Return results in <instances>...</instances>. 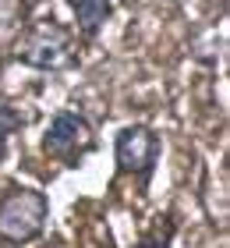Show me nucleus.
Returning <instances> with one entry per match:
<instances>
[{
  "label": "nucleus",
  "instance_id": "obj_1",
  "mask_svg": "<svg viewBox=\"0 0 230 248\" xmlns=\"http://www.w3.org/2000/svg\"><path fill=\"white\" fill-rule=\"evenodd\" d=\"M15 61L36 71H64L78 64V46L71 29L61 21H36L18 36Z\"/></svg>",
  "mask_w": 230,
  "mask_h": 248
},
{
  "label": "nucleus",
  "instance_id": "obj_2",
  "mask_svg": "<svg viewBox=\"0 0 230 248\" xmlns=\"http://www.w3.org/2000/svg\"><path fill=\"white\" fill-rule=\"evenodd\" d=\"M46 217H50V202L36 188H15L0 199V238L11 245H29L36 241Z\"/></svg>",
  "mask_w": 230,
  "mask_h": 248
},
{
  "label": "nucleus",
  "instance_id": "obj_3",
  "mask_svg": "<svg viewBox=\"0 0 230 248\" xmlns=\"http://www.w3.org/2000/svg\"><path fill=\"white\" fill-rule=\"evenodd\" d=\"M92 145V124L78 110H57L43 131V153L57 160H78Z\"/></svg>",
  "mask_w": 230,
  "mask_h": 248
},
{
  "label": "nucleus",
  "instance_id": "obj_4",
  "mask_svg": "<svg viewBox=\"0 0 230 248\" xmlns=\"http://www.w3.org/2000/svg\"><path fill=\"white\" fill-rule=\"evenodd\" d=\"M113 156H117V167L124 174L149 177L159 160V135L149 124H128L124 131H117Z\"/></svg>",
  "mask_w": 230,
  "mask_h": 248
},
{
  "label": "nucleus",
  "instance_id": "obj_5",
  "mask_svg": "<svg viewBox=\"0 0 230 248\" xmlns=\"http://www.w3.org/2000/svg\"><path fill=\"white\" fill-rule=\"evenodd\" d=\"M71 7H75L78 32H82L85 39H92L103 29V21L110 18V0H71Z\"/></svg>",
  "mask_w": 230,
  "mask_h": 248
},
{
  "label": "nucleus",
  "instance_id": "obj_6",
  "mask_svg": "<svg viewBox=\"0 0 230 248\" xmlns=\"http://www.w3.org/2000/svg\"><path fill=\"white\" fill-rule=\"evenodd\" d=\"M174 234H177V227H174V217L159 213V217L153 220V227L145 231V238L138 241L135 248H170V241H174Z\"/></svg>",
  "mask_w": 230,
  "mask_h": 248
},
{
  "label": "nucleus",
  "instance_id": "obj_7",
  "mask_svg": "<svg viewBox=\"0 0 230 248\" xmlns=\"http://www.w3.org/2000/svg\"><path fill=\"white\" fill-rule=\"evenodd\" d=\"M25 21V0H0V39L21 29Z\"/></svg>",
  "mask_w": 230,
  "mask_h": 248
},
{
  "label": "nucleus",
  "instance_id": "obj_8",
  "mask_svg": "<svg viewBox=\"0 0 230 248\" xmlns=\"http://www.w3.org/2000/svg\"><path fill=\"white\" fill-rule=\"evenodd\" d=\"M21 128V117H18V110L11 107V103H4L0 99V160H4V153H7V139L15 135Z\"/></svg>",
  "mask_w": 230,
  "mask_h": 248
}]
</instances>
